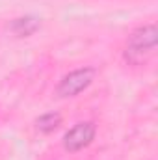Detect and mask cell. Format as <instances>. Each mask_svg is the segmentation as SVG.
<instances>
[{
  "instance_id": "cell-1",
  "label": "cell",
  "mask_w": 158,
  "mask_h": 160,
  "mask_svg": "<svg viewBox=\"0 0 158 160\" xmlns=\"http://www.w3.org/2000/svg\"><path fill=\"white\" fill-rule=\"evenodd\" d=\"M156 47V26L155 24H147V26H140L138 30H134L130 34V38L126 41V50L125 56L130 63H141L147 60L149 54H153Z\"/></svg>"
},
{
  "instance_id": "cell-2",
  "label": "cell",
  "mask_w": 158,
  "mask_h": 160,
  "mask_svg": "<svg viewBox=\"0 0 158 160\" xmlns=\"http://www.w3.org/2000/svg\"><path fill=\"white\" fill-rule=\"evenodd\" d=\"M93 75H95V71L89 69V67L69 73L65 78L60 82V86H58V95H60V97H73V95L80 93L82 89H86V88L91 84Z\"/></svg>"
},
{
  "instance_id": "cell-3",
  "label": "cell",
  "mask_w": 158,
  "mask_h": 160,
  "mask_svg": "<svg viewBox=\"0 0 158 160\" xmlns=\"http://www.w3.org/2000/svg\"><path fill=\"white\" fill-rule=\"evenodd\" d=\"M95 138V125L86 121V123H78L77 127H73L65 138H63V145L67 151H80L84 147H87Z\"/></svg>"
},
{
  "instance_id": "cell-4",
  "label": "cell",
  "mask_w": 158,
  "mask_h": 160,
  "mask_svg": "<svg viewBox=\"0 0 158 160\" xmlns=\"http://www.w3.org/2000/svg\"><path fill=\"white\" fill-rule=\"evenodd\" d=\"M37 26H39V21H37V19H34V17H22V19H15L9 28H11V32H15L17 36L24 38V36L34 34V32L37 30Z\"/></svg>"
},
{
  "instance_id": "cell-5",
  "label": "cell",
  "mask_w": 158,
  "mask_h": 160,
  "mask_svg": "<svg viewBox=\"0 0 158 160\" xmlns=\"http://www.w3.org/2000/svg\"><path fill=\"white\" fill-rule=\"evenodd\" d=\"M60 121H62L60 114H45L37 119V130L43 132V134H48L60 125Z\"/></svg>"
}]
</instances>
